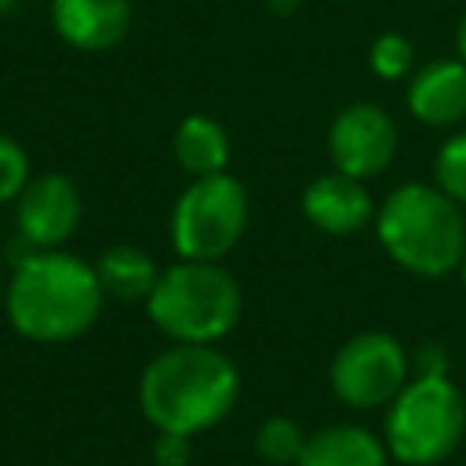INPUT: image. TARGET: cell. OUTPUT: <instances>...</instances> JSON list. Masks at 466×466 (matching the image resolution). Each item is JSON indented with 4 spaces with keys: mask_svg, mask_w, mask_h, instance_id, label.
Here are the masks:
<instances>
[{
    "mask_svg": "<svg viewBox=\"0 0 466 466\" xmlns=\"http://www.w3.org/2000/svg\"><path fill=\"white\" fill-rule=\"evenodd\" d=\"M4 284H7V280H4V269H0V309H4Z\"/></svg>",
    "mask_w": 466,
    "mask_h": 466,
    "instance_id": "cell-26",
    "label": "cell"
},
{
    "mask_svg": "<svg viewBox=\"0 0 466 466\" xmlns=\"http://www.w3.org/2000/svg\"><path fill=\"white\" fill-rule=\"evenodd\" d=\"M295 466H390V448L357 422H331L306 437Z\"/></svg>",
    "mask_w": 466,
    "mask_h": 466,
    "instance_id": "cell-13",
    "label": "cell"
},
{
    "mask_svg": "<svg viewBox=\"0 0 466 466\" xmlns=\"http://www.w3.org/2000/svg\"><path fill=\"white\" fill-rule=\"evenodd\" d=\"M80 215H84L80 189L62 171L33 175L25 189L15 197V229L29 251L62 248L76 233Z\"/></svg>",
    "mask_w": 466,
    "mask_h": 466,
    "instance_id": "cell-9",
    "label": "cell"
},
{
    "mask_svg": "<svg viewBox=\"0 0 466 466\" xmlns=\"http://www.w3.org/2000/svg\"><path fill=\"white\" fill-rule=\"evenodd\" d=\"M51 29L73 51H109L131 29V0H51Z\"/></svg>",
    "mask_w": 466,
    "mask_h": 466,
    "instance_id": "cell-11",
    "label": "cell"
},
{
    "mask_svg": "<svg viewBox=\"0 0 466 466\" xmlns=\"http://www.w3.org/2000/svg\"><path fill=\"white\" fill-rule=\"evenodd\" d=\"M171 153H175V164L189 178L218 175L229 164V135L215 116L189 113L178 120V127L171 135Z\"/></svg>",
    "mask_w": 466,
    "mask_h": 466,
    "instance_id": "cell-14",
    "label": "cell"
},
{
    "mask_svg": "<svg viewBox=\"0 0 466 466\" xmlns=\"http://www.w3.org/2000/svg\"><path fill=\"white\" fill-rule=\"evenodd\" d=\"M328 157L335 171L360 182L379 178L397 157V124L375 102H350L328 127Z\"/></svg>",
    "mask_w": 466,
    "mask_h": 466,
    "instance_id": "cell-8",
    "label": "cell"
},
{
    "mask_svg": "<svg viewBox=\"0 0 466 466\" xmlns=\"http://www.w3.org/2000/svg\"><path fill=\"white\" fill-rule=\"evenodd\" d=\"M251 200L237 175L218 171L189 178L171 208V248L189 262H222L248 233Z\"/></svg>",
    "mask_w": 466,
    "mask_h": 466,
    "instance_id": "cell-6",
    "label": "cell"
},
{
    "mask_svg": "<svg viewBox=\"0 0 466 466\" xmlns=\"http://www.w3.org/2000/svg\"><path fill=\"white\" fill-rule=\"evenodd\" d=\"M237 397L240 371L218 346L171 342L138 379V404L157 433H208L233 411Z\"/></svg>",
    "mask_w": 466,
    "mask_h": 466,
    "instance_id": "cell-2",
    "label": "cell"
},
{
    "mask_svg": "<svg viewBox=\"0 0 466 466\" xmlns=\"http://www.w3.org/2000/svg\"><path fill=\"white\" fill-rule=\"evenodd\" d=\"M368 66L382 80H400V76H408L415 69V44L397 29L379 33L371 40V47H368Z\"/></svg>",
    "mask_w": 466,
    "mask_h": 466,
    "instance_id": "cell-18",
    "label": "cell"
},
{
    "mask_svg": "<svg viewBox=\"0 0 466 466\" xmlns=\"http://www.w3.org/2000/svg\"><path fill=\"white\" fill-rule=\"evenodd\" d=\"M411 379V357L390 331H360L346 339L328 368L331 393L357 411L386 408Z\"/></svg>",
    "mask_w": 466,
    "mask_h": 466,
    "instance_id": "cell-7",
    "label": "cell"
},
{
    "mask_svg": "<svg viewBox=\"0 0 466 466\" xmlns=\"http://www.w3.org/2000/svg\"><path fill=\"white\" fill-rule=\"evenodd\" d=\"M375 237L382 251L408 273L437 280L459 273L466 251L462 208L433 182H400L375 208Z\"/></svg>",
    "mask_w": 466,
    "mask_h": 466,
    "instance_id": "cell-3",
    "label": "cell"
},
{
    "mask_svg": "<svg viewBox=\"0 0 466 466\" xmlns=\"http://www.w3.org/2000/svg\"><path fill=\"white\" fill-rule=\"evenodd\" d=\"M302 215L313 229L328 233V237H353L360 233L368 222H375V200L368 193V182L342 175V171H328L317 175L306 189H302Z\"/></svg>",
    "mask_w": 466,
    "mask_h": 466,
    "instance_id": "cell-10",
    "label": "cell"
},
{
    "mask_svg": "<svg viewBox=\"0 0 466 466\" xmlns=\"http://www.w3.org/2000/svg\"><path fill=\"white\" fill-rule=\"evenodd\" d=\"M29 178H33L29 153L22 149V142L15 135L0 131V208L15 204V197L25 189Z\"/></svg>",
    "mask_w": 466,
    "mask_h": 466,
    "instance_id": "cell-19",
    "label": "cell"
},
{
    "mask_svg": "<svg viewBox=\"0 0 466 466\" xmlns=\"http://www.w3.org/2000/svg\"><path fill=\"white\" fill-rule=\"evenodd\" d=\"M22 0H0V15H7V11H15Z\"/></svg>",
    "mask_w": 466,
    "mask_h": 466,
    "instance_id": "cell-24",
    "label": "cell"
},
{
    "mask_svg": "<svg viewBox=\"0 0 466 466\" xmlns=\"http://www.w3.org/2000/svg\"><path fill=\"white\" fill-rule=\"evenodd\" d=\"M411 357V375H448V350L441 342H422Z\"/></svg>",
    "mask_w": 466,
    "mask_h": 466,
    "instance_id": "cell-21",
    "label": "cell"
},
{
    "mask_svg": "<svg viewBox=\"0 0 466 466\" xmlns=\"http://www.w3.org/2000/svg\"><path fill=\"white\" fill-rule=\"evenodd\" d=\"M433 186L466 208V131L448 135L433 153Z\"/></svg>",
    "mask_w": 466,
    "mask_h": 466,
    "instance_id": "cell-17",
    "label": "cell"
},
{
    "mask_svg": "<svg viewBox=\"0 0 466 466\" xmlns=\"http://www.w3.org/2000/svg\"><path fill=\"white\" fill-rule=\"evenodd\" d=\"M95 273L106 299H116V302H146L160 280L157 258L135 244H109L95 258Z\"/></svg>",
    "mask_w": 466,
    "mask_h": 466,
    "instance_id": "cell-15",
    "label": "cell"
},
{
    "mask_svg": "<svg viewBox=\"0 0 466 466\" xmlns=\"http://www.w3.org/2000/svg\"><path fill=\"white\" fill-rule=\"evenodd\" d=\"M142 306L153 328L171 342L215 346L237 328L244 295L222 262L178 258L160 269V280Z\"/></svg>",
    "mask_w": 466,
    "mask_h": 466,
    "instance_id": "cell-4",
    "label": "cell"
},
{
    "mask_svg": "<svg viewBox=\"0 0 466 466\" xmlns=\"http://www.w3.org/2000/svg\"><path fill=\"white\" fill-rule=\"evenodd\" d=\"M189 459H193V437L157 433V441H153V466H189Z\"/></svg>",
    "mask_w": 466,
    "mask_h": 466,
    "instance_id": "cell-20",
    "label": "cell"
},
{
    "mask_svg": "<svg viewBox=\"0 0 466 466\" xmlns=\"http://www.w3.org/2000/svg\"><path fill=\"white\" fill-rule=\"evenodd\" d=\"M266 7H269V11H277V15H288V11H295V7H299V0H266Z\"/></svg>",
    "mask_w": 466,
    "mask_h": 466,
    "instance_id": "cell-23",
    "label": "cell"
},
{
    "mask_svg": "<svg viewBox=\"0 0 466 466\" xmlns=\"http://www.w3.org/2000/svg\"><path fill=\"white\" fill-rule=\"evenodd\" d=\"M306 430L291 415H269L255 430V451L269 466H295L306 448Z\"/></svg>",
    "mask_w": 466,
    "mask_h": 466,
    "instance_id": "cell-16",
    "label": "cell"
},
{
    "mask_svg": "<svg viewBox=\"0 0 466 466\" xmlns=\"http://www.w3.org/2000/svg\"><path fill=\"white\" fill-rule=\"evenodd\" d=\"M459 280H462V288H466V251H462V262H459Z\"/></svg>",
    "mask_w": 466,
    "mask_h": 466,
    "instance_id": "cell-25",
    "label": "cell"
},
{
    "mask_svg": "<svg viewBox=\"0 0 466 466\" xmlns=\"http://www.w3.org/2000/svg\"><path fill=\"white\" fill-rule=\"evenodd\" d=\"M102 306H106V291L98 284L95 262L66 248H51V251H29L25 244L18 248L11 262V277L4 284V313L22 339L40 346L73 342L95 328Z\"/></svg>",
    "mask_w": 466,
    "mask_h": 466,
    "instance_id": "cell-1",
    "label": "cell"
},
{
    "mask_svg": "<svg viewBox=\"0 0 466 466\" xmlns=\"http://www.w3.org/2000/svg\"><path fill=\"white\" fill-rule=\"evenodd\" d=\"M455 55L466 62V11H462V18H459V29H455Z\"/></svg>",
    "mask_w": 466,
    "mask_h": 466,
    "instance_id": "cell-22",
    "label": "cell"
},
{
    "mask_svg": "<svg viewBox=\"0 0 466 466\" xmlns=\"http://www.w3.org/2000/svg\"><path fill=\"white\" fill-rule=\"evenodd\" d=\"M466 433V397L448 375H411L386 404L382 441L404 466L444 462Z\"/></svg>",
    "mask_w": 466,
    "mask_h": 466,
    "instance_id": "cell-5",
    "label": "cell"
},
{
    "mask_svg": "<svg viewBox=\"0 0 466 466\" xmlns=\"http://www.w3.org/2000/svg\"><path fill=\"white\" fill-rule=\"evenodd\" d=\"M408 113L426 127H455L466 120V62L433 58L419 66L404 91Z\"/></svg>",
    "mask_w": 466,
    "mask_h": 466,
    "instance_id": "cell-12",
    "label": "cell"
}]
</instances>
